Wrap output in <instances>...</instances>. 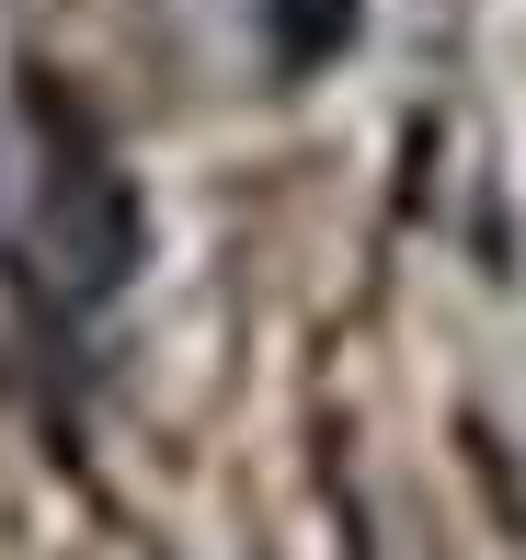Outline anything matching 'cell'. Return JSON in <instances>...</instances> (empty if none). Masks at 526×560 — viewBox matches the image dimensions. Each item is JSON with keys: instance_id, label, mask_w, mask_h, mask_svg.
Returning a JSON list of instances; mask_svg holds the SVG:
<instances>
[{"instance_id": "cell-1", "label": "cell", "mask_w": 526, "mask_h": 560, "mask_svg": "<svg viewBox=\"0 0 526 560\" xmlns=\"http://www.w3.org/2000/svg\"><path fill=\"white\" fill-rule=\"evenodd\" d=\"M149 252V218H138V184L104 161V149H58L35 184V229H23V264L58 310H104L115 287L138 275Z\"/></svg>"}, {"instance_id": "cell-2", "label": "cell", "mask_w": 526, "mask_h": 560, "mask_svg": "<svg viewBox=\"0 0 526 560\" xmlns=\"http://www.w3.org/2000/svg\"><path fill=\"white\" fill-rule=\"evenodd\" d=\"M264 58L287 69V81H309V69H332L343 46L366 35V0H264Z\"/></svg>"}]
</instances>
